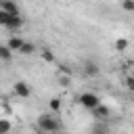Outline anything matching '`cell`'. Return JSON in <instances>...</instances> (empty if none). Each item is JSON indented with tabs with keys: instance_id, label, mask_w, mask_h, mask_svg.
I'll list each match as a JSON object with an SVG mask.
<instances>
[{
	"instance_id": "5b68a950",
	"label": "cell",
	"mask_w": 134,
	"mask_h": 134,
	"mask_svg": "<svg viewBox=\"0 0 134 134\" xmlns=\"http://www.w3.org/2000/svg\"><path fill=\"white\" fill-rule=\"evenodd\" d=\"M92 115H94L96 119H107V117L111 115V111H109V107H107V105H103V103H100V105H96V107L92 109Z\"/></svg>"
},
{
	"instance_id": "2e32d148",
	"label": "cell",
	"mask_w": 134,
	"mask_h": 134,
	"mask_svg": "<svg viewBox=\"0 0 134 134\" xmlns=\"http://www.w3.org/2000/svg\"><path fill=\"white\" fill-rule=\"evenodd\" d=\"M124 84H126V88H128L130 92H134V75H128V77L124 80Z\"/></svg>"
},
{
	"instance_id": "7c38bea8",
	"label": "cell",
	"mask_w": 134,
	"mask_h": 134,
	"mask_svg": "<svg viewBox=\"0 0 134 134\" xmlns=\"http://www.w3.org/2000/svg\"><path fill=\"white\" fill-rule=\"evenodd\" d=\"M34 50H36V46H34L31 42H25V44L21 46V50H19V52H21V54H31Z\"/></svg>"
},
{
	"instance_id": "8992f818",
	"label": "cell",
	"mask_w": 134,
	"mask_h": 134,
	"mask_svg": "<svg viewBox=\"0 0 134 134\" xmlns=\"http://www.w3.org/2000/svg\"><path fill=\"white\" fill-rule=\"evenodd\" d=\"M0 8H2V10H6L8 15H21V13H19L17 2H13V0H0Z\"/></svg>"
},
{
	"instance_id": "e0dca14e",
	"label": "cell",
	"mask_w": 134,
	"mask_h": 134,
	"mask_svg": "<svg viewBox=\"0 0 134 134\" xmlns=\"http://www.w3.org/2000/svg\"><path fill=\"white\" fill-rule=\"evenodd\" d=\"M8 17H10V15H8L6 10H2V8H0V27H6V21H8Z\"/></svg>"
},
{
	"instance_id": "ba28073f",
	"label": "cell",
	"mask_w": 134,
	"mask_h": 134,
	"mask_svg": "<svg viewBox=\"0 0 134 134\" xmlns=\"http://www.w3.org/2000/svg\"><path fill=\"white\" fill-rule=\"evenodd\" d=\"M23 44H25V40H23V38H19V36H10V38H8V42H6V46H8L13 52H19Z\"/></svg>"
},
{
	"instance_id": "277c9868",
	"label": "cell",
	"mask_w": 134,
	"mask_h": 134,
	"mask_svg": "<svg viewBox=\"0 0 134 134\" xmlns=\"http://www.w3.org/2000/svg\"><path fill=\"white\" fill-rule=\"evenodd\" d=\"M82 71H84V75H88V77H96L98 75V65L92 61V59H88V61H84V65H82Z\"/></svg>"
},
{
	"instance_id": "4fadbf2b",
	"label": "cell",
	"mask_w": 134,
	"mask_h": 134,
	"mask_svg": "<svg viewBox=\"0 0 134 134\" xmlns=\"http://www.w3.org/2000/svg\"><path fill=\"white\" fill-rule=\"evenodd\" d=\"M10 128H13V126H10L8 119H0V134H8Z\"/></svg>"
},
{
	"instance_id": "ac0fdd59",
	"label": "cell",
	"mask_w": 134,
	"mask_h": 134,
	"mask_svg": "<svg viewBox=\"0 0 134 134\" xmlns=\"http://www.w3.org/2000/svg\"><path fill=\"white\" fill-rule=\"evenodd\" d=\"M92 134H107V126H100V124H96V126L92 128Z\"/></svg>"
},
{
	"instance_id": "9a60e30c",
	"label": "cell",
	"mask_w": 134,
	"mask_h": 134,
	"mask_svg": "<svg viewBox=\"0 0 134 134\" xmlns=\"http://www.w3.org/2000/svg\"><path fill=\"white\" fill-rule=\"evenodd\" d=\"M121 8L126 13H134V0H121Z\"/></svg>"
},
{
	"instance_id": "8fae6325",
	"label": "cell",
	"mask_w": 134,
	"mask_h": 134,
	"mask_svg": "<svg viewBox=\"0 0 134 134\" xmlns=\"http://www.w3.org/2000/svg\"><path fill=\"white\" fill-rule=\"evenodd\" d=\"M40 54H42V61H46V63H54V54H52V50L44 48V50H40Z\"/></svg>"
},
{
	"instance_id": "7a4b0ae2",
	"label": "cell",
	"mask_w": 134,
	"mask_h": 134,
	"mask_svg": "<svg viewBox=\"0 0 134 134\" xmlns=\"http://www.w3.org/2000/svg\"><path fill=\"white\" fill-rule=\"evenodd\" d=\"M77 103H80L84 109H90V111H92L96 105H100V98H98L94 92H82V94L77 96Z\"/></svg>"
},
{
	"instance_id": "5bb4252c",
	"label": "cell",
	"mask_w": 134,
	"mask_h": 134,
	"mask_svg": "<svg viewBox=\"0 0 134 134\" xmlns=\"http://www.w3.org/2000/svg\"><path fill=\"white\" fill-rule=\"evenodd\" d=\"M50 111L52 113H57V111H61V98H50Z\"/></svg>"
},
{
	"instance_id": "d6986e66",
	"label": "cell",
	"mask_w": 134,
	"mask_h": 134,
	"mask_svg": "<svg viewBox=\"0 0 134 134\" xmlns=\"http://www.w3.org/2000/svg\"><path fill=\"white\" fill-rule=\"evenodd\" d=\"M42 134H44V132H42Z\"/></svg>"
},
{
	"instance_id": "30bf717a",
	"label": "cell",
	"mask_w": 134,
	"mask_h": 134,
	"mask_svg": "<svg viewBox=\"0 0 134 134\" xmlns=\"http://www.w3.org/2000/svg\"><path fill=\"white\" fill-rule=\"evenodd\" d=\"M126 48H128V40H126V38H117V40H115V50H117V52H124Z\"/></svg>"
},
{
	"instance_id": "9c48e42d",
	"label": "cell",
	"mask_w": 134,
	"mask_h": 134,
	"mask_svg": "<svg viewBox=\"0 0 134 134\" xmlns=\"http://www.w3.org/2000/svg\"><path fill=\"white\" fill-rule=\"evenodd\" d=\"M13 54H15V52H13L6 44H0V59H2V61H10Z\"/></svg>"
},
{
	"instance_id": "52a82bcc",
	"label": "cell",
	"mask_w": 134,
	"mask_h": 134,
	"mask_svg": "<svg viewBox=\"0 0 134 134\" xmlns=\"http://www.w3.org/2000/svg\"><path fill=\"white\" fill-rule=\"evenodd\" d=\"M21 25H23L21 15H10V17H8V21H6V29H13V31L21 29Z\"/></svg>"
},
{
	"instance_id": "6da1fadb",
	"label": "cell",
	"mask_w": 134,
	"mask_h": 134,
	"mask_svg": "<svg viewBox=\"0 0 134 134\" xmlns=\"http://www.w3.org/2000/svg\"><path fill=\"white\" fill-rule=\"evenodd\" d=\"M59 128H61V124H59L57 117H52L50 113L38 115V130H40V132H44V134H54Z\"/></svg>"
},
{
	"instance_id": "3957f363",
	"label": "cell",
	"mask_w": 134,
	"mask_h": 134,
	"mask_svg": "<svg viewBox=\"0 0 134 134\" xmlns=\"http://www.w3.org/2000/svg\"><path fill=\"white\" fill-rule=\"evenodd\" d=\"M13 92H15L19 98H27V96H31V88H29L27 82H17V84L13 86Z\"/></svg>"
}]
</instances>
